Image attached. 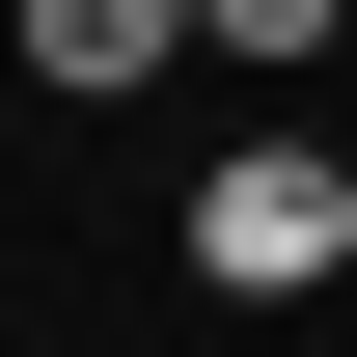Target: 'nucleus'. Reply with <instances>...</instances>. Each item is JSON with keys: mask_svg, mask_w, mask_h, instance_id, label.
<instances>
[{"mask_svg": "<svg viewBox=\"0 0 357 357\" xmlns=\"http://www.w3.org/2000/svg\"><path fill=\"white\" fill-rule=\"evenodd\" d=\"M0 28H28V83H165V55H220L192 0H0Z\"/></svg>", "mask_w": 357, "mask_h": 357, "instance_id": "obj_2", "label": "nucleus"}, {"mask_svg": "<svg viewBox=\"0 0 357 357\" xmlns=\"http://www.w3.org/2000/svg\"><path fill=\"white\" fill-rule=\"evenodd\" d=\"M192 28H220L248 83H275V55H330V0H192Z\"/></svg>", "mask_w": 357, "mask_h": 357, "instance_id": "obj_3", "label": "nucleus"}, {"mask_svg": "<svg viewBox=\"0 0 357 357\" xmlns=\"http://www.w3.org/2000/svg\"><path fill=\"white\" fill-rule=\"evenodd\" d=\"M192 275H220V303H330L357 275V165L330 137H220V165H192Z\"/></svg>", "mask_w": 357, "mask_h": 357, "instance_id": "obj_1", "label": "nucleus"}]
</instances>
